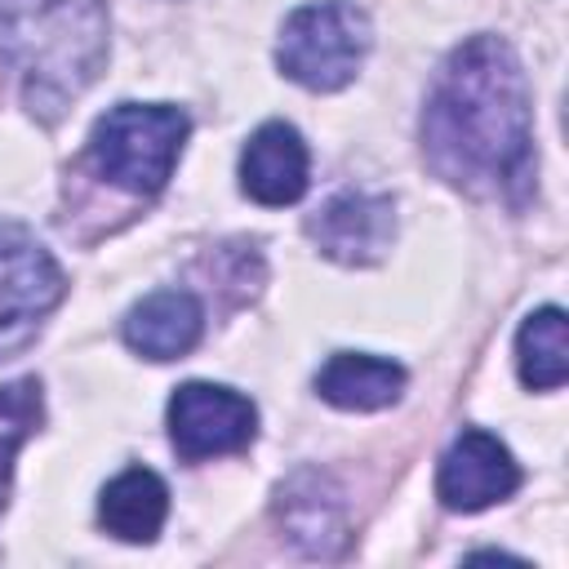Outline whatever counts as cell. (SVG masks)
<instances>
[{
    "instance_id": "cell-1",
    "label": "cell",
    "mask_w": 569,
    "mask_h": 569,
    "mask_svg": "<svg viewBox=\"0 0 569 569\" xmlns=\"http://www.w3.org/2000/svg\"><path fill=\"white\" fill-rule=\"evenodd\" d=\"M422 156L458 191L525 200L533 107L525 67L502 36H467L440 62L422 107Z\"/></svg>"
},
{
    "instance_id": "cell-2",
    "label": "cell",
    "mask_w": 569,
    "mask_h": 569,
    "mask_svg": "<svg viewBox=\"0 0 569 569\" xmlns=\"http://www.w3.org/2000/svg\"><path fill=\"white\" fill-rule=\"evenodd\" d=\"M0 58L53 124L107 67V0H0Z\"/></svg>"
},
{
    "instance_id": "cell-3",
    "label": "cell",
    "mask_w": 569,
    "mask_h": 569,
    "mask_svg": "<svg viewBox=\"0 0 569 569\" xmlns=\"http://www.w3.org/2000/svg\"><path fill=\"white\" fill-rule=\"evenodd\" d=\"M187 129L191 120L173 102H120L93 120L84 156L102 182L151 200L173 178Z\"/></svg>"
},
{
    "instance_id": "cell-4",
    "label": "cell",
    "mask_w": 569,
    "mask_h": 569,
    "mask_svg": "<svg viewBox=\"0 0 569 569\" xmlns=\"http://www.w3.org/2000/svg\"><path fill=\"white\" fill-rule=\"evenodd\" d=\"M369 40V13L356 0H311L284 18L276 67L311 93H333L356 80Z\"/></svg>"
},
{
    "instance_id": "cell-5",
    "label": "cell",
    "mask_w": 569,
    "mask_h": 569,
    "mask_svg": "<svg viewBox=\"0 0 569 569\" xmlns=\"http://www.w3.org/2000/svg\"><path fill=\"white\" fill-rule=\"evenodd\" d=\"M67 298L53 253L18 222H0V360L27 351L49 311Z\"/></svg>"
},
{
    "instance_id": "cell-6",
    "label": "cell",
    "mask_w": 569,
    "mask_h": 569,
    "mask_svg": "<svg viewBox=\"0 0 569 569\" xmlns=\"http://www.w3.org/2000/svg\"><path fill=\"white\" fill-rule=\"evenodd\" d=\"M164 418H169V440H173L182 462H204V458L240 453L258 436L253 400L240 396L236 387L200 382V378L173 387Z\"/></svg>"
},
{
    "instance_id": "cell-7",
    "label": "cell",
    "mask_w": 569,
    "mask_h": 569,
    "mask_svg": "<svg viewBox=\"0 0 569 569\" xmlns=\"http://www.w3.org/2000/svg\"><path fill=\"white\" fill-rule=\"evenodd\" d=\"M520 462L511 458V449L485 431V427H462L453 436V445L440 453L436 467V498L449 511H485L502 498H511L520 489Z\"/></svg>"
},
{
    "instance_id": "cell-8",
    "label": "cell",
    "mask_w": 569,
    "mask_h": 569,
    "mask_svg": "<svg viewBox=\"0 0 569 569\" xmlns=\"http://www.w3.org/2000/svg\"><path fill=\"white\" fill-rule=\"evenodd\" d=\"M307 236L342 267H373L396 240V204L373 191H338L307 218Z\"/></svg>"
},
{
    "instance_id": "cell-9",
    "label": "cell",
    "mask_w": 569,
    "mask_h": 569,
    "mask_svg": "<svg viewBox=\"0 0 569 569\" xmlns=\"http://www.w3.org/2000/svg\"><path fill=\"white\" fill-rule=\"evenodd\" d=\"M311 178V156L302 133L289 120H267L249 133L240 151V191L267 209H284L302 200Z\"/></svg>"
},
{
    "instance_id": "cell-10",
    "label": "cell",
    "mask_w": 569,
    "mask_h": 569,
    "mask_svg": "<svg viewBox=\"0 0 569 569\" xmlns=\"http://www.w3.org/2000/svg\"><path fill=\"white\" fill-rule=\"evenodd\" d=\"M124 342L142 360H178L204 333V307L191 289H156L124 316Z\"/></svg>"
},
{
    "instance_id": "cell-11",
    "label": "cell",
    "mask_w": 569,
    "mask_h": 569,
    "mask_svg": "<svg viewBox=\"0 0 569 569\" xmlns=\"http://www.w3.org/2000/svg\"><path fill=\"white\" fill-rule=\"evenodd\" d=\"M280 525L289 533V542H298L307 556H338V547L347 542V525H342V498L338 489L320 476V471H298L280 485Z\"/></svg>"
},
{
    "instance_id": "cell-12",
    "label": "cell",
    "mask_w": 569,
    "mask_h": 569,
    "mask_svg": "<svg viewBox=\"0 0 569 569\" xmlns=\"http://www.w3.org/2000/svg\"><path fill=\"white\" fill-rule=\"evenodd\" d=\"M405 391V369L369 351H333L316 373V396L347 413H373L396 405Z\"/></svg>"
},
{
    "instance_id": "cell-13",
    "label": "cell",
    "mask_w": 569,
    "mask_h": 569,
    "mask_svg": "<svg viewBox=\"0 0 569 569\" xmlns=\"http://www.w3.org/2000/svg\"><path fill=\"white\" fill-rule=\"evenodd\" d=\"M169 516V489L151 467H124L98 493V520L120 542H156Z\"/></svg>"
},
{
    "instance_id": "cell-14",
    "label": "cell",
    "mask_w": 569,
    "mask_h": 569,
    "mask_svg": "<svg viewBox=\"0 0 569 569\" xmlns=\"http://www.w3.org/2000/svg\"><path fill=\"white\" fill-rule=\"evenodd\" d=\"M516 369L529 391H556L569 378V325L560 307H538L516 329Z\"/></svg>"
},
{
    "instance_id": "cell-15",
    "label": "cell",
    "mask_w": 569,
    "mask_h": 569,
    "mask_svg": "<svg viewBox=\"0 0 569 569\" xmlns=\"http://www.w3.org/2000/svg\"><path fill=\"white\" fill-rule=\"evenodd\" d=\"M44 418V391L40 378H13L0 387V511L9 502V476H13V458L27 445V436L40 427Z\"/></svg>"
}]
</instances>
